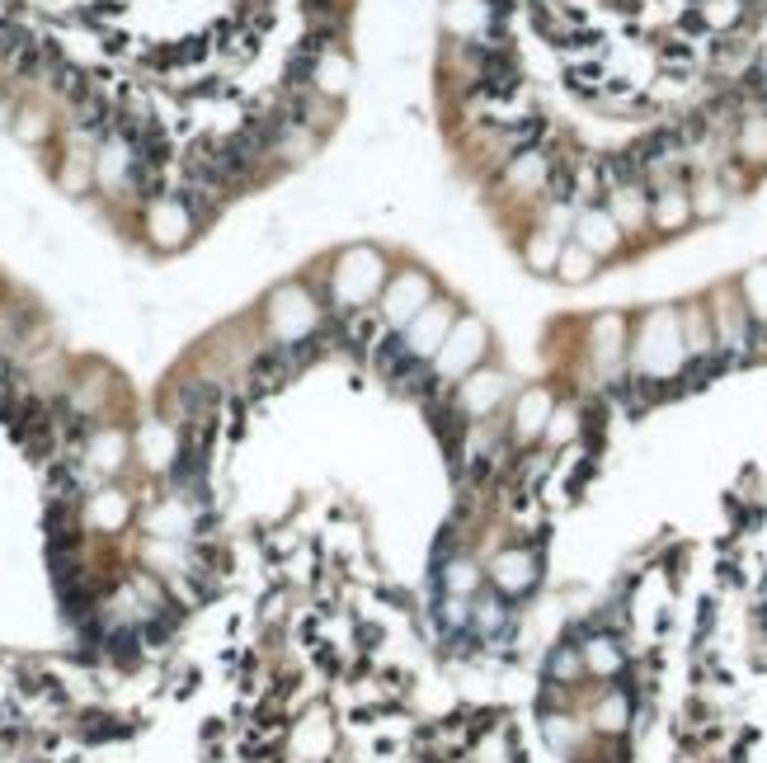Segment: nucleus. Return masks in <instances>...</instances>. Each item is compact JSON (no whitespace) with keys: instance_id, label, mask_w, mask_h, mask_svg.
Listing matches in <instances>:
<instances>
[{"instance_id":"f257e3e1","label":"nucleus","mask_w":767,"mask_h":763,"mask_svg":"<svg viewBox=\"0 0 767 763\" xmlns=\"http://www.w3.org/2000/svg\"><path fill=\"white\" fill-rule=\"evenodd\" d=\"M424 297H428V288H424V278H405V283H400L396 292H391V321H410L414 316V311H420L424 307Z\"/></svg>"},{"instance_id":"f03ea898","label":"nucleus","mask_w":767,"mask_h":763,"mask_svg":"<svg viewBox=\"0 0 767 763\" xmlns=\"http://www.w3.org/2000/svg\"><path fill=\"white\" fill-rule=\"evenodd\" d=\"M480 340H485V335H480V325H461V330H457V340H453V349L443 354V368H447V373H461V368H466V358L480 354Z\"/></svg>"},{"instance_id":"7ed1b4c3","label":"nucleus","mask_w":767,"mask_h":763,"mask_svg":"<svg viewBox=\"0 0 767 763\" xmlns=\"http://www.w3.org/2000/svg\"><path fill=\"white\" fill-rule=\"evenodd\" d=\"M443 325H447L443 311H424L420 325L410 330V349H414V354H428V349H433V340H443Z\"/></svg>"},{"instance_id":"20e7f679","label":"nucleus","mask_w":767,"mask_h":763,"mask_svg":"<svg viewBox=\"0 0 767 763\" xmlns=\"http://www.w3.org/2000/svg\"><path fill=\"white\" fill-rule=\"evenodd\" d=\"M583 241H589V245H603V250H608V245L616 241V236H612V222H608V217H583Z\"/></svg>"},{"instance_id":"39448f33","label":"nucleus","mask_w":767,"mask_h":763,"mask_svg":"<svg viewBox=\"0 0 767 763\" xmlns=\"http://www.w3.org/2000/svg\"><path fill=\"white\" fill-rule=\"evenodd\" d=\"M476 382H480V387L466 391V401H471L476 410H485V406L494 401V396H499V377H476Z\"/></svg>"},{"instance_id":"423d86ee","label":"nucleus","mask_w":767,"mask_h":763,"mask_svg":"<svg viewBox=\"0 0 767 763\" xmlns=\"http://www.w3.org/2000/svg\"><path fill=\"white\" fill-rule=\"evenodd\" d=\"M589 255H579V250H570V255H565L560 259V269H565V278H583V274H589Z\"/></svg>"}]
</instances>
